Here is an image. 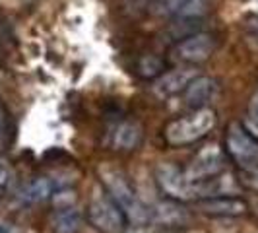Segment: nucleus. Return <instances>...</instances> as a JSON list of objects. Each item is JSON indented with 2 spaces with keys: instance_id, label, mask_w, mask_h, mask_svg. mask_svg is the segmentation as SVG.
<instances>
[{
  "instance_id": "nucleus-13",
  "label": "nucleus",
  "mask_w": 258,
  "mask_h": 233,
  "mask_svg": "<svg viewBox=\"0 0 258 233\" xmlns=\"http://www.w3.org/2000/svg\"><path fill=\"white\" fill-rule=\"evenodd\" d=\"M82 227V216L76 208H62L52 218V229L54 233H78Z\"/></svg>"
},
{
  "instance_id": "nucleus-7",
  "label": "nucleus",
  "mask_w": 258,
  "mask_h": 233,
  "mask_svg": "<svg viewBox=\"0 0 258 233\" xmlns=\"http://www.w3.org/2000/svg\"><path fill=\"white\" fill-rule=\"evenodd\" d=\"M220 95V84L216 78L210 76H194L188 86L182 90L184 105L190 109H206L210 103H214Z\"/></svg>"
},
{
  "instance_id": "nucleus-8",
  "label": "nucleus",
  "mask_w": 258,
  "mask_h": 233,
  "mask_svg": "<svg viewBox=\"0 0 258 233\" xmlns=\"http://www.w3.org/2000/svg\"><path fill=\"white\" fill-rule=\"evenodd\" d=\"M216 49V41L212 35L208 33H194L190 37H184L175 47V56L182 61V63H188V65H198V63H204L212 56V52Z\"/></svg>"
},
{
  "instance_id": "nucleus-16",
  "label": "nucleus",
  "mask_w": 258,
  "mask_h": 233,
  "mask_svg": "<svg viewBox=\"0 0 258 233\" xmlns=\"http://www.w3.org/2000/svg\"><path fill=\"white\" fill-rule=\"evenodd\" d=\"M159 70H161V63H159L157 59H154V56L142 59V63H140V74H142V76L152 78V76H155Z\"/></svg>"
},
{
  "instance_id": "nucleus-10",
  "label": "nucleus",
  "mask_w": 258,
  "mask_h": 233,
  "mask_svg": "<svg viewBox=\"0 0 258 233\" xmlns=\"http://www.w3.org/2000/svg\"><path fill=\"white\" fill-rule=\"evenodd\" d=\"M194 76H196V70L190 68V66H186V68H175V70H171L167 74H163L159 80H155L154 93L157 97L177 95V93H181L188 86V82Z\"/></svg>"
},
{
  "instance_id": "nucleus-15",
  "label": "nucleus",
  "mask_w": 258,
  "mask_h": 233,
  "mask_svg": "<svg viewBox=\"0 0 258 233\" xmlns=\"http://www.w3.org/2000/svg\"><path fill=\"white\" fill-rule=\"evenodd\" d=\"M237 179H239L241 187L258 193V167H241Z\"/></svg>"
},
{
  "instance_id": "nucleus-3",
  "label": "nucleus",
  "mask_w": 258,
  "mask_h": 233,
  "mask_svg": "<svg viewBox=\"0 0 258 233\" xmlns=\"http://www.w3.org/2000/svg\"><path fill=\"white\" fill-rule=\"evenodd\" d=\"M88 220L103 233H118L126 227V214L103 189H95L88 204Z\"/></svg>"
},
{
  "instance_id": "nucleus-11",
  "label": "nucleus",
  "mask_w": 258,
  "mask_h": 233,
  "mask_svg": "<svg viewBox=\"0 0 258 233\" xmlns=\"http://www.w3.org/2000/svg\"><path fill=\"white\" fill-rule=\"evenodd\" d=\"M113 146L116 150H136L144 140V130L136 121H122L115 130H113Z\"/></svg>"
},
{
  "instance_id": "nucleus-14",
  "label": "nucleus",
  "mask_w": 258,
  "mask_h": 233,
  "mask_svg": "<svg viewBox=\"0 0 258 233\" xmlns=\"http://www.w3.org/2000/svg\"><path fill=\"white\" fill-rule=\"evenodd\" d=\"M192 0H155L154 2V14L157 16H179L184 10V6Z\"/></svg>"
},
{
  "instance_id": "nucleus-20",
  "label": "nucleus",
  "mask_w": 258,
  "mask_h": 233,
  "mask_svg": "<svg viewBox=\"0 0 258 233\" xmlns=\"http://www.w3.org/2000/svg\"><path fill=\"white\" fill-rule=\"evenodd\" d=\"M246 29H248V33L252 35L254 39H258V14H254V16H248L246 18Z\"/></svg>"
},
{
  "instance_id": "nucleus-9",
  "label": "nucleus",
  "mask_w": 258,
  "mask_h": 233,
  "mask_svg": "<svg viewBox=\"0 0 258 233\" xmlns=\"http://www.w3.org/2000/svg\"><path fill=\"white\" fill-rule=\"evenodd\" d=\"M198 212L214 216V218H233V216H241L246 212V202L237 198V196H210L202 198L200 202H196Z\"/></svg>"
},
{
  "instance_id": "nucleus-4",
  "label": "nucleus",
  "mask_w": 258,
  "mask_h": 233,
  "mask_svg": "<svg viewBox=\"0 0 258 233\" xmlns=\"http://www.w3.org/2000/svg\"><path fill=\"white\" fill-rule=\"evenodd\" d=\"M227 152L241 167H258V140L248 134V130L233 123L227 130Z\"/></svg>"
},
{
  "instance_id": "nucleus-6",
  "label": "nucleus",
  "mask_w": 258,
  "mask_h": 233,
  "mask_svg": "<svg viewBox=\"0 0 258 233\" xmlns=\"http://www.w3.org/2000/svg\"><path fill=\"white\" fill-rule=\"evenodd\" d=\"M225 169V155L218 146H206L202 152L192 159V163L184 171L190 183L206 181L210 177H216Z\"/></svg>"
},
{
  "instance_id": "nucleus-2",
  "label": "nucleus",
  "mask_w": 258,
  "mask_h": 233,
  "mask_svg": "<svg viewBox=\"0 0 258 233\" xmlns=\"http://www.w3.org/2000/svg\"><path fill=\"white\" fill-rule=\"evenodd\" d=\"M214 127H216V113L208 107L196 109L190 115L169 123L165 129V140L171 146H186L204 138L208 132H212Z\"/></svg>"
},
{
  "instance_id": "nucleus-19",
  "label": "nucleus",
  "mask_w": 258,
  "mask_h": 233,
  "mask_svg": "<svg viewBox=\"0 0 258 233\" xmlns=\"http://www.w3.org/2000/svg\"><path fill=\"white\" fill-rule=\"evenodd\" d=\"M248 119L258 127V91L250 97V103H248Z\"/></svg>"
},
{
  "instance_id": "nucleus-17",
  "label": "nucleus",
  "mask_w": 258,
  "mask_h": 233,
  "mask_svg": "<svg viewBox=\"0 0 258 233\" xmlns=\"http://www.w3.org/2000/svg\"><path fill=\"white\" fill-rule=\"evenodd\" d=\"M10 183H12V167H10L8 159L0 157V193L6 191Z\"/></svg>"
},
{
  "instance_id": "nucleus-18",
  "label": "nucleus",
  "mask_w": 258,
  "mask_h": 233,
  "mask_svg": "<svg viewBox=\"0 0 258 233\" xmlns=\"http://www.w3.org/2000/svg\"><path fill=\"white\" fill-rule=\"evenodd\" d=\"M6 134H8V115H6V109L0 101V146L6 140Z\"/></svg>"
},
{
  "instance_id": "nucleus-21",
  "label": "nucleus",
  "mask_w": 258,
  "mask_h": 233,
  "mask_svg": "<svg viewBox=\"0 0 258 233\" xmlns=\"http://www.w3.org/2000/svg\"><path fill=\"white\" fill-rule=\"evenodd\" d=\"M0 233H16V229L12 227V223H6V221H0Z\"/></svg>"
},
{
  "instance_id": "nucleus-5",
  "label": "nucleus",
  "mask_w": 258,
  "mask_h": 233,
  "mask_svg": "<svg viewBox=\"0 0 258 233\" xmlns=\"http://www.w3.org/2000/svg\"><path fill=\"white\" fill-rule=\"evenodd\" d=\"M155 181L163 193L173 198H179V200L194 198L192 183L188 181V177L182 169H179L173 163H159L155 169Z\"/></svg>"
},
{
  "instance_id": "nucleus-12",
  "label": "nucleus",
  "mask_w": 258,
  "mask_h": 233,
  "mask_svg": "<svg viewBox=\"0 0 258 233\" xmlns=\"http://www.w3.org/2000/svg\"><path fill=\"white\" fill-rule=\"evenodd\" d=\"M58 193L60 191V185H54L52 179L49 177H39L33 183H29L24 193H22V200L27 204H35V202H43L47 200L49 196H52V193Z\"/></svg>"
},
{
  "instance_id": "nucleus-1",
  "label": "nucleus",
  "mask_w": 258,
  "mask_h": 233,
  "mask_svg": "<svg viewBox=\"0 0 258 233\" xmlns=\"http://www.w3.org/2000/svg\"><path fill=\"white\" fill-rule=\"evenodd\" d=\"M101 183H103L105 191L115 198V202L124 210L126 218L132 216L134 220H142L146 216V208L142 206V202L138 200L136 191L132 187L130 179L126 177V173L122 169L115 167L111 163H103L97 169Z\"/></svg>"
}]
</instances>
